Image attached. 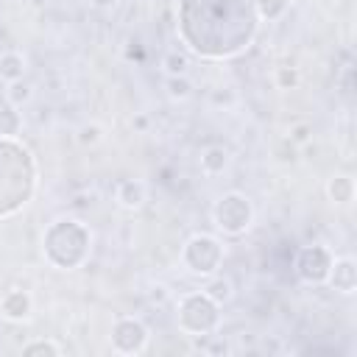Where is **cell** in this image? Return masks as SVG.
<instances>
[{
  "label": "cell",
  "instance_id": "cell-1",
  "mask_svg": "<svg viewBox=\"0 0 357 357\" xmlns=\"http://www.w3.org/2000/svg\"><path fill=\"white\" fill-rule=\"evenodd\" d=\"M89 248V231L78 220H56L45 231V254L56 268H75Z\"/></svg>",
  "mask_w": 357,
  "mask_h": 357
},
{
  "label": "cell",
  "instance_id": "cell-2",
  "mask_svg": "<svg viewBox=\"0 0 357 357\" xmlns=\"http://www.w3.org/2000/svg\"><path fill=\"white\" fill-rule=\"evenodd\" d=\"M220 321V304H215L204 290L187 293L178 301V326L187 335H209Z\"/></svg>",
  "mask_w": 357,
  "mask_h": 357
},
{
  "label": "cell",
  "instance_id": "cell-3",
  "mask_svg": "<svg viewBox=\"0 0 357 357\" xmlns=\"http://www.w3.org/2000/svg\"><path fill=\"white\" fill-rule=\"evenodd\" d=\"M184 262L192 273L212 276L223 262V245L212 234H192L184 245Z\"/></svg>",
  "mask_w": 357,
  "mask_h": 357
},
{
  "label": "cell",
  "instance_id": "cell-4",
  "mask_svg": "<svg viewBox=\"0 0 357 357\" xmlns=\"http://www.w3.org/2000/svg\"><path fill=\"white\" fill-rule=\"evenodd\" d=\"M251 204L245 195L240 192H226L215 209H212V218H215V226L226 234H243L248 226H251Z\"/></svg>",
  "mask_w": 357,
  "mask_h": 357
},
{
  "label": "cell",
  "instance_id": "cell-5",
  "mask_svg": "<svg viewBox=\"0 0 357 357\" xmlns=\"http://www.w3.org/2000/svg\"><path fill=\"white\" fill-rule=\"evenodd\" d=\"M329 268H332V254H329L324 245H307V248H301L298 257H296V273H298V279L307 282V284H321V282H326Z\"/></svg>",
  "mask_w": 357,
  "mask_h": 357
},
{
  "label": "cell",
  "instance_id": "cell-6",
  "mask_svg": "<svg viewBox=\"0 0 357 357\" xmlns=\"http://www.w3.org/2000/svg\"><path fill=\"white\" fill-rule=\"evenodd\" d=\"M148 343V329L137 318H120L112 326V346L123 354H139Z\"/></svg>",
  "mask_w": 357,
  "mask_h": 357
},
{
  "label": "cell",
  "instance_id": "cell-7",
  "mask_svg": "<svg viewBox=\"0 0 357 357\" xmlns=\"http://www.w3.org/2000/svg\"><path fill=\"white\" fill-rule=\"evenodd\" d=\"M326 282L337 290V293H354L357 287V268H354V259L351 257H340V259H332V268H329V276Z\"/></svg>",
  "mask_w": 357,
  "mask_h": 357
},
{
  "label": "cell",
  "instance_id": "cell-8",
  "mask_svg": "<svg viewBox=\"0 0 357 357\" xmlns=\"http://www.w3.org/2000/svg\"><path fill=\"white\" fill-rule=\"evenodd\" d=\"M0 312L8 321H25L31 315V296L25 290H8V293H3Z\"/></svg>",
  "mask_w": 357,
  "mask_h": 357
},
{
  "label": "cell",
  "instance_id": "cell-9",
  "mask_svg": "<svg viewBox=\"0 0 357 357\" xmlns=\"http://www.w3.org/2000/svg\"><path fill=\"white\" fill-rule=\"evenodd\" d=\"M145 195H148V190H145V184L139 178H123L117 184V190H114L117 204L126 206V209H139L145 204Z\"/></svg>",
  "mask_w": 357,
  "mask_h": 357
},
{
  "label": "cell",
  "instance_id": "cell-10",
  "mask_svg": "<svg viewBox=\"0 0 357 357\" xmlns=\"http://www.w3.org/2000/svg\"><path fill=\"white\" fill-rule=\"evenodd\" d=\"M229 165V151L223 145H209L204 153H201V170L209 173V176H218L223 173Z\"/></svg>",
  "mask_w": 357,
  "mask_h": 357
},
{
  "label": "cell",
  "instance_id": "cell-11",
  "mask_svg": "<svg viewBox=\"0 0 357 357\" xmlns=\"http://www.w3.org/2000/svg\"><path fill=\"white\" fill-rule=\"evenodd\" d=\"M22 73H25V59H22L20 53L8 50V53L0 56V78H3V81L11 84V81L22 78Z\"/></svg>",
  "mask_w": 357,
  "mask_h": 357
},
{
  "label": "cell",
  "instance_id": "cell-12",
  "mask_svg": "<svg viewBox=\"0 0 357 357\" xmlns=\"http://www.w3.org/2000/svg\"><path fill=\"white\" fill-rule=\"evenodd\" d=\"M326 192H329V198H332L335 204H349V201L354 198V181H351L349 176H335V178L329 181Z\"/></svg>",
  "mask_w": 357,
  "mask_h": 357
},
{
  "label": "cell",
  "instance_id": "cell-13",
  "mask_svg": "<svg viewBox=\"0 0 357 357\" xmlns=\"http://www.w3.org/2000/svg\"><path fill=\"white\" fill-rule=\"evenodd\" d=\"M20 126H22V120H20V112H17V106H0V137H14V134H20Z\"/></svg>",
  "mask_w": 357,
  "mask_h": 357
},
{
  "label": "cell",
  "instance_id": "cell-14",
  "mask_svg": "<svg viewBox=\"0 0 357 357\" xmlns=\"http://www.w3.org/2000/svg\"><path fill=\"white\" fill-rule=\"evenodd\" d=\"M162 67H165L167 75H187L190 59H187L184 53H178V50H167L165 59H162Z\"/></svg>",
  "mask_w": 357,
  "mask_h": 357
},
{
  "label": "cell",
  "instance_id": "cell-15",
  "mask_svg": "<svg viewBox=\"0 0 357 357\" xmlns=\"http://www.w3.org/2000/svg\"><path fill=\"white\" fill-rule=\"evenodd\" d=\"M204 293H206L215 304H223V301L231 298V282L223 279V276H215V279H209V284L204 287Z\"/></svg>",
  "mask_w": 357,
  "mask_h": 357
},
{
  "label": "cell",
  "instance_id": "cell-16",
  "mask_svg": "<svg viewBox=\"0 0 357 357\" xmlns=\"http://www.w3.org/2000/svg\"><path fill=\"white\" fill-rule=\"evenodd\" d=\"M287 8V0H254V11L262 20H276Z\"/></svg>",
  "mask_w": 357,
  "mask_h": 357
},
{
  "label": "cell",
  "instance_id": "cell-17",
  "mask_svg": "<svg viewBox=\"0 0 357 357\" xmlns=\"http://www.w3.org/2000/svg\"><path fill=\"white\" fill-rule=\"evenodd\" d=\"M190 92H192V84L187 75H167V95L173 100H184L190 98Z\"/></svg>",
  "mask_w": 357,
  "mask_h": 357
},
{
  "label": "cell",
  "instance_id": "cell-18",
  "mask_svg": "<svg viewBox=\"0 0 357 357\" xmlns=\"http://www.w3.org/2000/svg\"><path fill=\"white\" fill-rule=\"evenodd\" d=\"M6 95H8V103L20 109L22 103H28V100H31V84H28V81H22V78H17V81H11V84H8V92H6Z\"/></svg>",
  "mask_w": 357,
  "mask_h": 357
},
{
  "label": "cell",
  "instance_id": "cell-19",
  "mask_svg": "<svg viewBox=\"0 0 357 357\" xmlns=\"http://www.w3.org/2000/svg\"><path fill=\"white\" fill-rule=\"evenodd\" d=\"M22 354H53V357H59L61 354V346H56L53 340H33V343H28V346H22Z\"/></svg>",
  "mask_w": 357,
  "mask_h": 357
},
{
  "label": "cell",
  "instance_id": "cell-20",
  "mask_svg": "<svg viewBox=\"0 0 357 357\" xmlns=\"http://www.w3.org/2000/svg\"><path fill=\"white\" fill-rule=\"evenodd\" d=\"M78 142H81V145H95V142H100V126H95V123L81 126V128H78Z\"/></svg>",
  "mask_w": 357,
  "mask_h": 357
},
{
  "label": "cell",
  "instance_id": "cell-21",
  "mask_svg": "<svg viewBox=\"0 0 357 357\" xmlns=\"http://www.w3.org/2000/svg\"><path fill=\"white\" fill-rule=\"evenodd\" d=\"M310 131H312V128H310L307 123H296V126H290V139H293V142H307V139H310Z\"/></svg>",
  "mask_w": 357,
  "mask_h": 357
},
{
  "label": "cell",
  "instance_id": "cell-22",
  "mask_svg": "<svg viewBox=\"0 0 357 357\" xmlns=\"http://www.w3.org/2000/svg\"><path fill=\"white\" fill-rule=\"evenodd\" d=\"M276 81H279L282 86H293V84L298 81V75H296V70H279V75H276Z\"/></svg>",
  "mask_w": 357,
  "mask_h": 357
},
{
  "label": "cell",
  "instance_id": "cell-23",
  "mask_svg": "<svg viewBox=\"0 0 357 357\" xmlns=\"http://www.w3.org/2000/svg\"><path fill=\"white\" fill-rule=\"evenodd\" d=\"M95 8H100V11H109V8H114L117 6V0H89Z\"/></svg>",
  "mask_w": 357,
  "mask_h": 357
},
{
  "label": "cell",
  "instance_id": "cell-24",
  "mask_svg": "<svg viewBox=\"0 0 357 357\" xmlns=\"http://www.w3.org/2000/svg\"><path fill=\"white\" fill-rule=\"evenodd\" d=\"M131 126H134L137 131H145V128H148V117H145V114H137V117L131 120Z\"/></svg>",
  "mask_w": 357,
  "mask_h": 357
}]
</instances>
